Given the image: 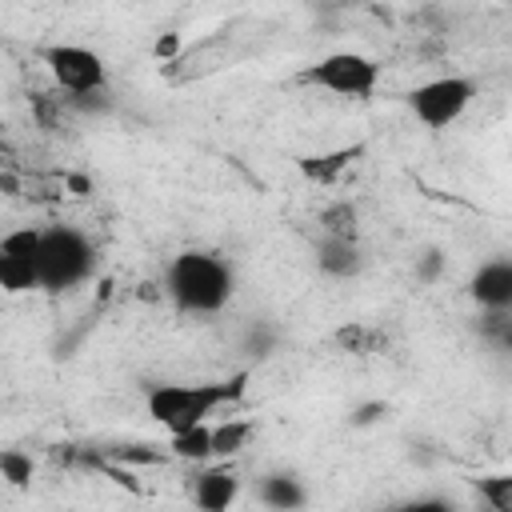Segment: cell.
Instances as JSON below:
<instances>
[{"instance_id": "1", "label": "cell", "mask_w": 512, "mask_h": 512, "mask_svg": "<svg viewBox=\"0 0 512 512\" xmlns=\"http://www.w3.org/2000/svg\"><path fill=\"white\" fill-rule=\"evenodd\" d=\"M232 288H236L232 264L216 252H196V248L180 252L164 272L168 300L188 316H216L232 300Z\"/></svg>"}, {"instance_id": "2", "label": "cell", "mask_w": 512, "mask_h": 512, "mask_svg": "<svg viewBox=\"0 0 512 512\" xmlns=\"http://www.w3.org/2000/svg\"><path fill=\"white\" fill-rule=\"evenodd\" d=\"M244 380L248 376L240 372V376L204 380V384H156V388H148V416L164 432L208 424V420H216L220 408H228L244 396Z\"/></svg>"}, {"instance_id": "3", "label": "cell", "mask_w": 512, "mask_h": 512, "mask_svg": "<svg viewBox=\"0 0 512 512\" xmlns=\"http://www.w3.org/2000/svg\"><path fill=\"white\" fill-rule=\"evenodd\" d=\"M36 272H40L44 292H68V288L84 284L96 272V244L72 224L40 228Z\"/></svg>"}, {"instance_id": "4", "label": "cell", "mask_w": 512, "mask_h": 512, "mask_svg": "<svg viewBox=\"0 0 512 512\" xmlns=\"http://www.w3.org/2000/svg\"><path fill=\"white\" fill-rule=\"evenodd\" d=\"M300 80L328 96H340V100H372L380 88V64L364 52L340 48V52H328L316 64H308L300 72Z\"/></svg>"}, {"instance_id": "5", "label": "cell", "mask_w": 512, "mask_h": 512, "mask_svg": "<svg viewBox=\"0 0 512 512\" xmlns=\"http://www.w3.org/2000/svg\"><path fill=\"white\" fill-rule=\"evenodd\" d=\"M476 92H480V84L472 76L444 72V76H432V80H424L408 92V112L416 116V124H424L432 132H444L472 108Z\"/></svg>"}, {"instance_id": "6", "label": "cell", "mask_w": 512, "mask_h": 512, "mask_svg": "<svg viewBox=\"0 0 512 512\" xmlns=\"http://www.w3.org/2000/svg\"><path fill=\"white\" fill-rule=\"evenodd\" d=\"M40 64L68 96H100L108 88V64L88 44H48L40 48Z\"/></svg>"}, {"instance_id": "7", "label": "cell", "mask_w": 512, "mask_h": 512, "mask_svg": "<svg viewBox=\"0 0 512 512\" xmlns=\"http://www.w3.org/2000/svg\"><path fill=\"white\" fill-rule=\"evenodd\" d=\"M468 296L480 312H504L512 308V260H484L472 280H468Z\"/></svg>"}, {"instance_id": "8", "label": "cell", "mask_w": 512, "mask_h": 512, "mask_svg": "<svg viewBox=\"0 0 512 512\" xmlns=\"http://www.w3.org/2000/svg\"><path fill=\"white\" fill-rule=\"evenodd\" d=\"M188 496H192V504L204 508V512H224V508L236 504V496H240V480H236V472L224 468V464H220V468H204L200 476H192Z\"/></svg>"}, {"instance_id": "9", "label": "cell", "mask_w": 512, "mask_h": 512, "mask_svg": "<svg viewBox=\"0 0 512 512\" xmlns=\"http://www.w3.org/2000/svg\"><path fill=\"white\" fill-rule=\"evenodd\" d=\"M360 264H364V256H360L356 236L320 232V240H316V268H320L324 276H332V280H348V276L360 272Z\"/></svg>"}, {"instance_id": "10", "label": "cell", "mask_w": 512, "mask_h": 512, "mask_svg": "<svg viewBox=\"0 0 512 512\" xmlns=\"http://www.w3.org/2000/svg\"><path fill=\"white\" fill-rule=\"evenodd\" d=\"M168 452H172L176 460H188V464H208V460H216L212 420H208V424H196V428L168 432Z\"/></svg>"}, {"instance_id": "11", "label": "cell", "mask_w": 512, "mask_h": 512, "mask_svg": "<svg viewBox=\"0 0 512 512\" xmlns=\"http://www.w3.org/2000/svg\"><path fill=\"white\" fill-rule=\"evenodd\" d=\"M260 504H268V508H300V504H308V492H304V484L296 476L276 472V476L260 480Z\"/></svg>"}, {"instance_id": "12", "label": "cell", "mask_w": 512, "mask_h": 512, "mask_svg": "<svg viewBox=\"0 0 512 512\" xmlns=\"http://www.w3.org/2000/svg\"><path fill=\"white\" fill-rule=\"evenodd\" d=\"M352 156H356V148H340V152H324V156H300L296 164H300V172H304L312 184H332V180L348 168Z\"/></svg>"}, {"instance_id": "13", "label": "cell", "mask_w": 512, "mask_h": 512, "mask_svg": "<svg viewBox=\"0 0 512 512\" xmlns=\"http://www.w3.org/2000/svg\"><path fill=\"white\" fill-rule=\"evenodd\" d=\"M252 436V424L248 420H220L212 424V444H216V456H236Z\"/></svg>"}, {"instance_id": "14", "label": "cell", "mask_w": 512, "mask_h": 512, "mask_svg": "<svg viewBox=\"0 0 512 512\" xmlns=\"http://www.w3.org/2000/svg\"><path fill=\"white\" fill-rule=\"evenodd\" d=\"M476 492H480V500H484L488 508H496V512H512V472L476 480Z\"/></svg>"}, {"instance_id": "15", "label": "cell", "mask_w": 512, "mask_h": 512, "mask_svg": "<svg viewBox=\"0 0 512 512\" xmlns=\"http://www.w3.org/2000/svg\"><path fill=\"white\" fill-rule=\"evenodd\" d=\"M0 476H4L12 488H24V484L32 480V456H24V452H16V448L0 452Z\"/></svg>"}, {"instance_id": "16", "label": "cell", "mask_w": 512, "mask_h": 512, "mask_svg": "<svg viewBox=\"0 0 512 512\" xmlns=\"http://www.w3.org/2000/svg\"><path fill=\"white\" fill-rule=\"evenodd\" d=\"M324 232H336V236H356V208L352 204H336L324 212Z\"/></svg>"}, {"instance_id": "17", "label": "cell", "mask_w": 512, "mask_h": 512, "mask_svg": "<svg viewBox=\"0 0 512 512\" xmlns=\"http://www.w3.org/2000/svg\"><path fill=\"white\" fill-rule=\"evenodd\" d=\"M436 268H440V256H436V252H428V260H424L420 276H436Z\"/></svg>"}]
</instances>
